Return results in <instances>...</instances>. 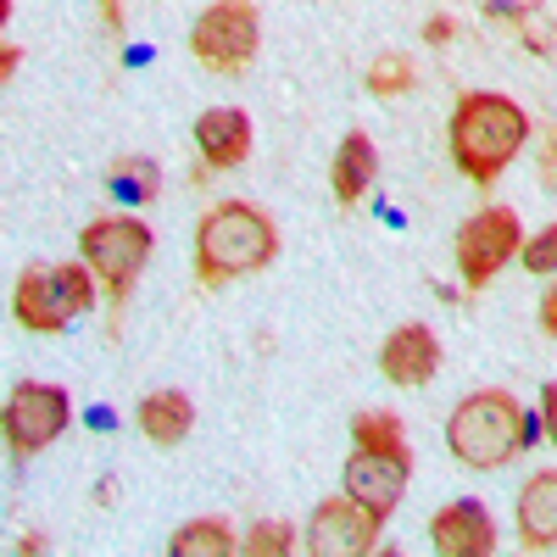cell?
<instances>
[{
	"mask_svg": "<svg viewBox=\"0 0 557 557\" xmlns=\"http://www.w3.org/2000/svg\"><path fill=\"white\" fill-rule=\"evenodd\" d=\"M530 117L507 96H462L451 107V162L474 184H496L502 168L519 157Z\"/></svg>",
	"mask_w": 557,
	"mask_h": 557,
	"instance_id": "1",
	"label": "cell"
},
{
	"mask_svg": "<svg viewBox=\"0 0 557 557\" xmlns=\"http://www.w3.org/2000/svg\"><path fill=\"white\" fill-rule=\"evenodd\" d=\"M278 251V235L262 207H246V201H223L201 218L196 228V273L201 285H223L235 273H257L268 268Z\"/></svg>",
	"mask_w": 557,
	"mask_h": 557,
	"instance_id": "2",
	"label": "cell"
},
{
	"mask_svg": "<svg viewBox=\"0 0 557 557\" xmlns=\"http://www.w3.org/2000/svg\"><path fill=\"white\" fill-rule=\"evenodd\" d=\"M530 441V412L507 391H480L469 401H457L446 418V446L469 469H502L507 457H519Z\"/></svg>",
	"mask_w": 557,
	"mask_h": 557,
	"instance_id": "3",
	"label": "cell"
},
{
	"mask_svg": "<svg viewBox=\"0 0 557 557\" xmlns=\"http://www.w3.org/2000/svg\"><path fill=\"white\" fill-rule=\"evenodd\" d=\"M96 290H89V273L84 268H28L12 290V318L34 335H57L78 312H89Z\"/></svg>",
	"mask_w": 557,
	"mask_h": 557,
	"instance_id": "4",
	"label": "cell"
},
{
	"mask_svg": "<svg viewBox=\"0 0 557 557\" xmlns=\"http://www.w3.org/2000/svg\"><path fill=\"white\" fill-rule=\"evenodd\" d=\"M78 246H84V262L101 273L107 296L112 301H128L139 268L151 262L157 235H151V223H139V218H96V223L84 228Z\"/></svg>",
	"mask_w": 557,
	"mask_h": 557,
	"instance_id": "5",
	"label": "cell"
},
{
	"mask_svg": "<svg viewBox=\"0 0 557 557\" xmlns=\"http://www.w3.org/2000/svg\"><path fill=\"white\" fill-rule=\"evenodd\" d=\"M190 51L201 67L212 73H246L251 57H257V7L251 0H218V7H207L190 28Z\"/></svg>",
	"mask_w": 557,
	"mask_h": 557,
	"instance_id": "6",
	"label": "cell"
},
{
	"mask_svg": "<svg viewBox=\"0 0 557 557\" xmlns=\"http://www.w3.org/2000/svg\"><path fill=\"white\" fill-rule=\"evenodd\" d=\"M524 228H519V212L513 207H485L480 218H469L457 228V268H462V285L480 290L507 268V257L519 251Z\"/></svg>",
	"mask_w": 557,
	"mask_h": 557,
	"instance_id": "7",
	"label": "cell"
},
{
	"mask_svg": "<svg viewBox=\"0 0 557 557\" xmlns=\"http://www.w3.org/2000/svg\"><path fill=\"white\" fill-rule=\"evenodd\" d=\"M67 418H73V401L62 385H17L7 401V446L17 457H34L67 430Z\"/></svg>",
	"mask_w": 557,
	"mask_h": 557,
	"instance_id": "8",
	"label": "cell"
},
{
	"mask_svg": "<svg viewBox=\"0 0 557 557\" xmlns=\"http://www.w3.org/2000/svg\"><path fill=\"white\" fill-rule=\"evenodd\" d=\"M407 480H412V457H407V446H391V451L357 446L351 462H346V496H357L368 513H380V519H391V507L401 502Z\"/></svg>",
	"mask_w": 557,
	"mask_h": 557,
	"instance_id": "9",
	"label": "cell"
},
{
	"mask_svg": "<svg viewBox=\"0 0 557 557\" xmlns=\"http://www.w3.org/2000/svg\"><path fill=\"white\" fill-rule=\"evenodd\" d=\"M374 541H380V513H368L357 496L323 502L307 524L312 557H362V552H374Z\"/></svg>",
	"mask_w": 557,
	"mask_h": 557,
	"instance_id": "10",
	"label": "cell"
},
{
	"mask_svg": "<svg viewBox=\"0 0 557 557\" xmlns=\"http://www.w3.org/2000/svg\"><path fill=\"white\" fill-rule=\"evenodd\" d=\"M430 535H435V552H446V557H491L496 552V524H491V513L480 502L441 507Z\"/></svg>",
	"mask_w": 557,
	"mask_h": 557,
	"instance_id": "11",
	"label": "cell"
},
{
	"mask_svg": "<svg viewBox=\"0 0 557 557\" xmlns=\"http://www.w3.org/2000/svg\"><path fill=\"white\" fill-rule=\"evenodd\" d=\"M380 368L391 385H430L435 368H441V346L435 335L424 330V323H407V330H396L380 351Z\"/></svg>",
	"mask_w": 557,
	"mask_h": 557,
	"instance_id": "12",
	"label": "cell"
},
{
	"mask_svg": "<svg viewBox=\"0 0 557 557\" xmlns=\"http://www.w3.org/2000/svg\"><path fill=\"white\" fill-rule=\"evenodd\" d=\"M196 139H201V157L212 168H240L251 151V117L235 107H212V112H201Z\"/></svg>",
	"mask_w": 557,
	"mask_h": 557,
	"instance_id": "13",
	"label": "cell"
},
{
	"mask_svg": "<svg viewBox=\"0 0 557 557\" xmlns=\"http://www.w3.org/2000/svg\"><path fill=\"white\" fill-rule=\"evenodd\" d=\"M196 424V407L184 391H151L146 401H139V430H146V441L157 446H178L184 435H190Z\"/></svg>",
	"mask_w": 557,
	"mask_h": 557,
	"instance_id": "14",
	"label": "cell"
},
{
	"mask_svg": "<svg viewBox=\"0 0 557 557\" xmlns=\"http://www.w3.org/2000/svg\"><path fill=\"white\" fill-rule=\"evenodd\" d=\"M519 535L524 546H552L557 541V474H535L519 496Z\"/></svg>",
	"mask_w": 557,
	"mask_h": 557,
	"instance_id": "15",
	"label": "cell"
},
{
	"mask_svg": "<svg viewBox=\"0 0 557 557\" xmlns=\"http://www.w3.org/2000/svg\"><path fill=\"white\" fill-rule=\"evenodd\" d=\"M374 173H380L374 139H368V134H346V146L335 151V201L351 207L368 190V178H374Z\"/></svg>",
	"mask_w": 557,
	"mask_h": 557,
	"instance_id": "16",
	"label": "cell"
},
{
	"mask_svg": "<svg viewBox=\"0 0 557 557\" xmlns=\"http://www.w3.org/2000/svg\"><path fill=\"white\" fill-rule=\"evenodd\" d=\"M173 557H228L235 552V535H228V524L218 519H201V524H184L173 541H168Z\"/></svg>",
	"mask_w": 557,
	"mask_h": 557,
	"instance_id": "17",
	"label": "cell"
},
{
	"mask_svg": "<svg viewBox=\"0 0 557 557\" xmlns=\"http://www.w3.org/2000/svg\"><path fill=\"white\" fill-rule=\"evenodd\" d=\"M351 435H357V446L391 451V446H401V418L396 412H362L357 424H351Z\"/></svg>",
	"mask_w": 557,
	"mask_h": 557,
	"instance_id": "18",
	"label": "cell"
},
{
	"mask_svg": "<svg viewBox=\"0 0 557 557\" xmlns=\"http://www.w3.org/2000/svg\"><path fill=\"white\" fill-rule=\"evenodd\" d=\"M368 89H374V96H401V89H412V62L407 57H380L374 67H368Z\"/></svg>",
	"mask_w": 557,
	"mask_h": 557,
	"instance_id": "19",
	"label": "cell"
},
{
	"mask_svg": "<svg viewBox=\"0 0 557 557\" xmlns=\"http://www.w3.org/2000/svg\"><path fill=\"white\" fill-rule=\"evenodd\" d=\"M296 546V530L290 524H257L246 535V557H278V552H290Z\"/></svg>",
	"mask_w": 557,
	"mask_h": 557,
	"instance_id": "20",
	"label": "cell"
},
{
	"mask_svg": "<svg viewBox=\"0 0 557 557\" xmlns=\"http://www.w3.org/2000/svg\"><path fill=\"white\" fill-rule=\"evenodd\" d=\"M524 268H530V273H557V223L524 246Z\"/></svg>",
	"mask_w": 557,
	"mask_h": 557,
	"instance_id": "21",
	"label": "cell"
},
{
	"mask_svg": "<svg viewBox=\"0 0 557 557\" xmlns=\"http://www.w3.org/2000/svg\"><path fill=\"white\" fill-rule=\"evenodd\" d=\"M541 424H546V435H552V446H557V385L541 391Z\"/></svg>",
	"mask_w": 557,
	"mask_h": 557,
	"instance_id": "22",
	"label": "cell"
},
{
	"mask_svg": "<svg viewBox=\"0 0 557 557\" xmlns=\"http://www.w3.org/2000/svg\"><path fill=\"white\" fill-rule=\"evenodd\" d=\"M451 34H457V23H451V17H435V23L424 28V39H430V45H446Z\"/></svg>",
	"mask_w": 557,
	"mask_h": 557,
	"instance_id": "23",
	"label": "cell"
},
{
	"mask_svg": "<svg viewBox=\"0 0 557 557\" xmlns=\"http://www.w3.org/2000/svg\"><path fill=\"white\" fill-rule=\"evenodd\" d=\"M541 178H546V184H557V139L541 151Z\"/></svg>",
	"mask_w": 557,
	"mask_h": 557,
	"instance_id": "24",
	"label": "cell"
},
{
	"mask_svg": "<svg viewBox=\"0 0 557 557\" xmlns=\"http://www.w3.org/2000/svg\"><path fill=\"white\" fill-rule=\"evenodd\" d=\"M541 323H546V335H557V290L541 301Z\"/></svg>",
	"mask_w": 557,
	"mask_h": 557,
	"instance_id": "25",
	"label": "cell"
},
{
	"mask_svg": "<svg viewBox=\"0 0 557 557\" xmlns=\"http://www.w3.org/2000/svg\"><path fill=\"white\" fill-rule=\"evenodd\" d=\"M107 7H112V0H107Z\"/></svg>",
	"mask_w": 557,
	"mask_h": 557,
	"instance_id": "26",
	"label": "cell"
}]
</instances>
